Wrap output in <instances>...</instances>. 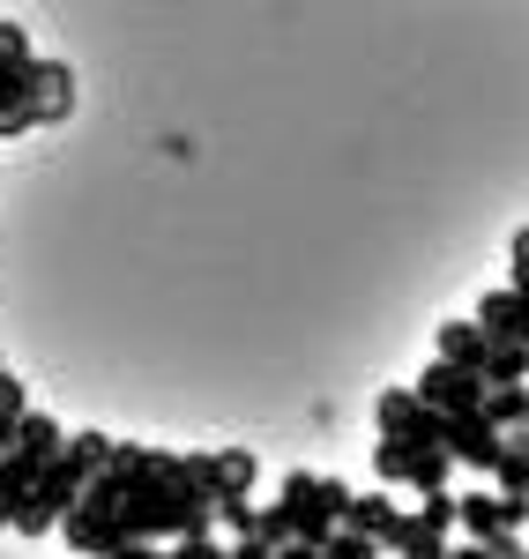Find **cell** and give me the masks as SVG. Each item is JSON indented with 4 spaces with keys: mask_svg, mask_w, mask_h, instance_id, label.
<instances>
[{
    "mask_svg": "<svg viewBox=\"0 0 529 559\" xmlns=\"http://www.w3.org/2000/svg\"><path fill=\"white\" fill-rule=\"evenodd\" d=\"M351 500L358 492L344 485V477H313V471L284 477V515L299 522V537H313V545H328V530H344Z\"/></svg>",
    "mask_w": 529,
    "mask_h": 559,
    "instance_id": "6da1fadb",
    "label": "cell"
},
{
    "mask_svg": "<svg viewBox=\"0 0 529 559\" xmlns=\"http://www.w3.org/2000/svg\"><path fill=\"white\" fill-rule=\"evenodd\" d=\"M75 105V75L60 60H31L23 68V97L0 112V134H23V128H45V120H68Z\"/></svg>",
    "mask_w": 529,
    "mask_h": 559,
    "instance_id": "7a4b0ae2",
    "label": "cell"
},
{
    "mask_svg": "<svg viewBox=\"0 0 529 559\" xmlns=\"http://www.w3.org/2000/svg\"><path fill=\"white\" fill-rule=\"evenodd\" d=\"M373 426L396 432V440H418V448H441L447 418L418 395V388H381V403H373Z\"/></svg>",
    "mask_w": 529,
    "mask_h": 559,
    "instance_id": "3957f363",
    "label": "cell"
},
{
    "mask_svg": "<svg viewBox=\"0 0 529 559\" xmlns=\"http://www.w3.org/2000/svg\"><path fill=\"white\" fill-rule=\"evenodd\" d=\"M485 373H470V366H455V358H433V373L418 381V395L433 403V411H447V418H470V411H485Z\"/></svg>",
    "mask_w": 529,
    "mask_h": 559,
    "instance_id": "277c9868",
    "label": "cell"
},
{
    "mask_svg": "<svg viewBox=\"0 0 529 559\" xmlns=\"http://www.w3.org/2000/svg\"><path fill=\"white\" fill-rule=\"evenodd\" d=\"M187 471L202 477V492H209V500H239V492H254V455H239V448L187 455Z\"/></svg>",
    "mask_w": 529,
    "mask_h": 559,
    "instance_id": "5b68a950",
    "label": "cell"
},
{
    "mask_svg": "<svg viewBox=\"0 0 529 559\" xmlns=\"http://www.w3.org/2000/svg\"><path fill=\"white\" fill-rule=\"evenodd\" d=\"M478 373H485L492 388L529 381V344H515V336H485V358H478Z\"/></svg>",
    "mask_w": 529,
    "mask_h": 559,
    "instance_id": "8992f818",
    "label": "cell"
},
{
    "mask_svg": "<svg viewBox=\"0 0 529 559\" xmlns=\"http://www.w3.org/2000/svg\"><path fill=\"white\" fill-rule=\"evenodd\" d=\"M351 530H365V537H381V545H396L402 537V508L396 500H381V492H373V500H351Z\"/></svg>",
    "mask_w": 529,
    "mask_h": 559,
    "instance_id": "52a82bcc",
    "label": "cell"
},
{
    "mask_svg": "<svg viewBox=\"0 0 529 559\" xmlns=\"http://www.w3.org/2000/svg\"><path fill=\"white\" fill-rule=\"evenodd\" d=\"M396 559H447V530H433L425 515H402V537L388 545Z\"/></svg>",
    "mask_w": 529,
    "mask_h": 559,
    "instance_id": "ba28073f",
    "label": "cell"
},
{
    "mask_svg": "<svg viewBox=\"0 0 529 559\" xmlns=\"http://www.w3.org/2000/svg\"><path fill=\"white\" fill-rule=\"evenodd\" d=\"M410 463H418V440H396V432L373 440V471H381V485H410Z\"/></svg>",
    "mask_w": 529,
    "mask_h": 559,
    "instance_id": "9c48e42d",
    "label": "cell"
},
{
    "mask_svg": "<svg viewBox=\"0 0 529 559\" xmlns=\"http://www.w3.org/2000/svg\"><path fill=\"white\" fill-rule=\"evenodd\" d=\"M441 358H455V366L478 373V358H485V329H478V321H441Z\"/></svg>",
    "mask_w": 529,
    "mask_h": 559,
    "instance_id": "30bf717a",
    "label": "cell"
},
{
    "mask_svg": "<svg viewBox=\"0 0 529 559\" xmlns=\"http://www.w3.org/2000/svg\"><path fill=\"white\" fill-rule=\"evenodd\" d=\"M447 471H455L447 448H418V463H410V492H447Z\"/></svg>",
    "mask_w": 529,
    "mask_h": 559,
    "instance_id": "8fae6325",
    "label": "cell"
},
{
    "mask_svg": "<svg viewBox=\"0 0 529 559\" xmlns=\"http://www.w3.org/2000/svg\"><path fill=\"white\" fill-rule=\"evenodd\" d=\"M388 552V545H381V537H365V530H351V522H344V530H328V545H321V559H381Z\"/></svg>",
    "mask_w": 529,
    "mask_h": 559,
    "instance_id": "7c38bea8",
    "label": "cell"
},
{
    "mask_svg": "<svg viewBox=\"0 0 529 559\" xmlns=\"http://www.w3.org/2000/svg\"><path fill=\"white\" fill-rule=\"evenodd\" d=\"M172 559H231V545H217L209 530H187V537H172Z\"/></svg>",
    "mask_w": 529,
    "mask_h": 559,
    "instance_id": "4fadbf2b",
    "label": "cell"
},
{
    "mask_svg": "<svg viewBox=\"0 0 529 559\" xmlns=\"http://www.w3.org/2000/svg\"><path fill=\"white\" fill-rule=\"evenodd\" d=\"M217 522H224V530H239V537H247V530H254V508H247V492H239V500H217Z\"/></svg>",
    "mask_w": 529,
    "mask_h": 559,
    "instance_id": "5bb4252c",
    "label": "cell"
},
{
    "mask_svg": "<svg viewBox=\"0 0 529 559\" xmlns=\"http://www.w3.org/2000/svg\"><path fill=\"white\" fill-rule=\"evenodd\" d=\"M112 559H172V552H165L157 537H128V545H120V552H112Z\"/></svg>",
    "mask_w": 529,
    "mask_h": 559,
    "instance_id": "9a60e30c",
    "label": "cell"
},
{
    "mask_svg": "<svg viewBox=\"0 0 529 559\" xmlns=\"http://www.w3.org/2000/svg\"><path fill=\"white\" fill-rule=\"evenodd\" d=\"M276 559H321V545H313V537H284V545H276Z\"/></svg>",
    "mask_w": 529,
    "mask_h": 559,
    "instance_id": "2e32d148",
    "label": "cell"
},
{
    "mask_svg": "<svg viewBox=\"0 0 529 559\" xmlns=\"http://www.w3.org/2000/svg\"><path fill=\"white\" fill-rule=\"evenodd\" d=\"M447 559H500V552H492L485 537H470V545H447Z\"/></svg>",
    "mask_w": 529,
    "mask_h": 559,
    "instance_id": "e0dca14e",
    "label": "cell"
},
{
    "mask_svg": "<svg viewBox=\"0 0 529 559\" xmlns=\"http://www.w3.org/2000/svg\"><path fill=\"white\" fill-rule=\"evenodd\" d=\"M0 530H15V492L0 485Z\"/></svg>",
    "mask_w": 529,
    "mask_h": 559,
    "instance_id": "ac0fdd59",
    "label": "cell"
},
{
    "mask_svg": "<svg viewBox=\"0 0 529 559\" xmlns=\"http://www.w3.org/2000/svg\"><path fill=\"white\" fill-rule=\"evenodd\" d=\"M0 463H8V440H0Z\"/></svg>",
    "mask_w": 529,
    "mask_h": 559,
    "instance_id": "d6986e66",
    "label": "cell"
}]
</instances>
